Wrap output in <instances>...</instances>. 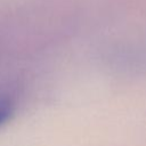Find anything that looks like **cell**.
<instances>
[{
  "instance_id": "6da1fadb",
  "label": "cell",
  "mask_w": 146,
  "mask_h": 146,
  "mask_svg": "<svg viewBox=\"0 0 146 146\" xmlns=\"http://www.w3.org/2000/svg\"><path fill=\"white\" fill-rule=\"evenodd\" d=\"M16 107L15 97L6 91H0V125L9 120Z\"/></svg>"
}]
</instances>
